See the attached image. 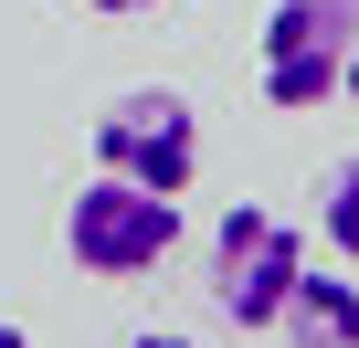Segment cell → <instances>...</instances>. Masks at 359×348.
Segmentation results:
<instances>
[{"label":"cell","instance_id":"6da1fadb","mask_svg":"<svg viewBox=\"0 0 359 348\" xmlns=\"http://www.w3.org/2000/svg\"><path fill=\"white\" fill-rule=\"evenodd\" d=\"M348 53H359V0H275L254 32V85L275 116H317L327 95H348Z\"/></svg>","mask_w":359,"mask_h":348},{"label":"cell","instance_id":"7a4b0ae2","mask_svg":"<svg viewBox=\"0 0 359 348\" xmlns=\"http://www.w3.org/2000/svg\"><path fill=\"white\" fill-rule=\"evenodd\" d=\"M169 243H180V201H169V190L116 180V169H95V180L64 201V253H74L85 274H106V285L158 274V264H169Z\"/></svg>","mask_w":359,"mask_h":348},{"label":"cell","instance_id":"3957f363","mask_svg":"<svg viewBox=\"0 0 359 348\" xmlns=\"http://www.w3.org/2000/svg\"><path fill=\"white\" fill-rule=\"evenodd\" d=\"M296 274H306V232H296L285 211H264V201H233V211L212 222V306H222L243 337H264V327L285 316Z\"/></svg>","mask_w":359,"mask_h":348},{"label":"cell","instance_id":"277c9868","mask_svg":"<svg viewBox=\"0 0 359 348\" xmlns=\"http://www.w3.org/2000/svg\"><path fill=\"white\" fill-rule=\"evenodd\" d=\"M95 169H116V180L180 201V190L201 180V116H191V95H169V85H127V95L95 116Z\"/></svg>","mask_w":359,"mask_h":348},{"label":"cell","instance_id":"5b68a950","mask_svg":"<svg viewBox=\"0 0 359 348\" xmlns=\"http://www.w3.org/2000/svg\"><path fill=\"white\" fill-rule=\"evenodd\" d=\"M275 337H285V348H359V285L306 264L296 295H285V316H275Z\"/></svg>","mask_w":359,"mask_h":348},{"label":"cell","instance_id":"8992f818","mask_svg":"<svg viewBox=\"0 0 359 348\" xmlns=\"http://www.w3.org/2000/svg\"><path fill=\"white\" fill-rule=\"evenodd\" d=\"M317 232L338 264H359V158H338L327 180H317Z\"/></svg>","mask_w":359,"mask_h":348},{"label":"cell","instance_id":"52a82bcc","mask_svg":"<svg viewBox=\"0 0 359 348\" xmlns=\"http://www.w3.org/2000/svg\"><path fill=\"white\" fill-rule=\"evenodd\" d=\"M85 11H106V22H137V11H158V0H85Z\"/></svg>","mask_w":359,"mask_h":348},{"label":"cell","instance_id":"ba28073f","mask_svg":"<svg viewBox=\"0 0 359 348\" xmlns=\"http://www.w3.org/2000/svg\"><path fill=\"white\" fill-rule=\"evenodd\" d=\"M127 348H191V337H180V327H137Z\"/></svg>","mask_w":359,"mask_h":348},{"label":"cell","instance_id":"9c48e42d","mask_svg":"<svg viewBox=\"0 0 359 348\" xmlns=\"http://www.w3.org/2000/svg\"><path fill=\"white\" fill-rule=\"evenodd\" d=\"M0 348H32V327H22V316H0Z\"/></svg>","mask_w":359,"mask_h":348},{"label":"cell","instance_id":"30bf717a","mask_svg":"<svg viewBox=\"0 0 359 348\" xmlns=\"http://www.w3.org/2000/svg\"><path fill=\"white\" fill-rule=\"evenodd\" d=\"M348 95H359V53H348Z\"/></svg>","mask_w":359,"mask_h":348}]
</instances>
